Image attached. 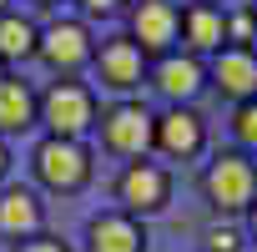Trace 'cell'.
Here are the masks:
<instances>
[{"mask_svg":"<svg viewBox=\"0 0 257 252\" xmlns=\"http://www.w3.org/2000/svg\"><path fill=\"white\" fill-rule=\"evenodd\" d=\"M232 137H237V152L257 157V101H242L232 111Z\"/></svg>","mask_w":257,"mask_h":252,"instance_id":"cell-17","label":"cell"},{"mask_svg":"<svg viewBox=\"0 0 257 252\" xmlns=\"http://www.w3.org/2000/svg\"><path fill=\"white\" fill-rule=\"evenodd\" d=\"M41 126V91H31V81L0 71V137H21Z\"/></svg>","mask_w":257,"mask_h":252,"instance_id":"cell-15","label":"cell"},{"mask_svg":"<svg viewBox=\"0 0 257 252\" xmlns=\"http://www.w3.org/2000/svg\"><path fill=\"white\" fill-rule=\"evenodd\" d=\"M207 86H217L227 101H257V51L252 46H222L207 66Z\"/></svg>","mask_w":257,"mask_h":252,"instance_id":"cell-10","label":"cell"},{"mask_svg":"<svg viewBox=\"0 0 257 252\" xmlns=\"http://www.w3.org/2000/svg\"><path fill=\"white\" fill-rule=\"evenodd\" d=\"M41 6H56V0H41Z\"/></svg>","mask_w":257,"mask_h":252,"instance_id":"cell-25","label":"cell"},{"mask_svg":"<svg viewBox=\"0 0 257 252\" xmlns=\"http://www.w3.org/2000/svg\"><path fill=\"white\" fill-rule=\"evenodd\" d=\"M172 106H192L197 96H202V86H207V66L197 61V56H187V51H172V56H162V61H152V76H147Z\"/></svg>","mask_w":257,"mask_h":252,"instance_id":"cell-11","label":"cell"},{"mask_svg":"<svg viewBox=\"0 0 257 252\" xmlns=\"http://www.w3.org/2000/svg\"><path fill=\"white\" fill-rule=\"evenodd\" d=\"M126 36L142 46L147 61L172 56L177 41H182V11H177V0H137V6H132V31H126Z\"/></svg>","mask_w":257,"mask_h":252,"instance_id":"cell-7","label":"cell"},{"mask_svg":"<svg viewBox=\"0 0 257 252\" xmlns=\"http://www.w3.org/2000/svg\"><path fill=\"white\" fill-rule=\"evenodd\" d=\"M91 66H96L101 86H106V91H116L121 101H126V96H132V91L152 76V61L142 56V46H137L132 36H106V41L96 46Z\"/></svg>","mask_w":257,"mask_h":252,"instance_id":"cell-5","label":"cell"},{"mask_svg":"<svg viewBox=\"0 0 257 252\" xmlns=\"http://www.w3.org/2000/svg\"><path fill=\"white\" fill-rule=\"evenodd\" d=\"M96 91L76 76H56L46 91H41V126L46 137H66V142H81L91 126H96Z\"/></svg>","mask_w":257,"mask_h":252,"instance_id":"cell-1","label":"cell"},{"mask_svg":"<svg viewBox=\"0 0 257 252\" xmlns=\"http://www.w3.org/2000/svg\"><path fill=\"white\" fill-rule=\"evenodd\" d=\"M152 147H157L162 157H172V162H192V157H202V147H207V121H202L192 106H167V111L157 116Z\"/></svg>","mask_w":257,"mask_h":252,"instance_id":"cell-9","label":"cell"},{"mask_svg":"<svg viewBox=\"0 0 257 252\" xmlns=\"http://www.w3.org/2000/svg\"><path fill=\"white\" fill-rule=\"evenodd\" d=\"M36 46H41V26H36L31 16H21V11H6V16H0V66L31 61Z\"/></svg>","mask_w":257,"mask_h":252,"instance_id":"cell-16","label":"cell"},{"mask_svg":"<svg viewBox=\"0 0 257 252\" xmlns=\"http://www.w3.org/2000/svg\"><path fill=\"white\" fill-rule=\"evenodd\" d=\"M121 6H126V0H81V11H86V16H116Z\"/></svg>","mask_w":257,"mask_h":252,"instance_id":"cell-21","label":"cell"},{"mask_svg":"<svg viewBox=\"0 0 257 252\" xmlns=\"http://www.w3.org/2000/svg\"><path fill=\"white\" fill-rule=\"evenodd\" d=\"M202 197L212 202L217 217L247 212L257 202V162L247 152H217L202 172Z\"/></svg>","mask_w":257,"mask_h":252,"instance_id":"cell-2","label":"cell"},{"mask_svg":"<svg viewBox=\"0 0 257 252\" xmlns=\"http://www.w3.org/2000/svg\"><path fill=\"white\" fill-rule=\"evenodd\" d=\"M252 41H257V16H252V6L227 11V46H252Z\"/></svg>","mask_w":257,"mask_h":252,"instance_id":"cell-19","label":"cell"},{"mask_svg":"<svg viewBox=\"0 0 257 252\" xmlns=\"http://www.w3.org/2000/svg\"><path fill=\"white\" fill-rule=\"evenodd\" d=\"M86 252H147V227L132 212H96L86 222Z\"/></svg>","mask_w":257,"mask_h":252,"instance_id":"cell-13","label":"cell"},{"mask_svg":"<svg viewBox=\"0 0 257 252\" xmlns=\"http://www.w3.org/2000/svg\"><path fill=\"white\" fill-rule=\"evenodd\" d=\"M252 16H257V0H252Z\"/></svg>","mask_w":257,"mask_h":252,"instance_id":"cell-26","label":"cell"},{"mask_svg":"<svg viewBox=\"0 0 257 252\" xmlns=\"http://www.w3.org/2000/svg\"><path fill=\"white\" fill-rule=\"evenodd\" d=\"M247 232H252V242H257V202L247 207Z\"/></svg>","mask_w":257,"mask_h":252,"instance_id":"cell-23","label":"cell"},{"mask_svg":"<svg viewBox=\"0 0 257 252\" xmlns=\"http://www.w3.org/2000/svg\"><path fill=\"white\" fill-rule=\"evenodd\" d=\"M31 167H36V182L46 192H61V197L81 192L91 182V172H96L91 167V147L86 142H66V137H41L36 152H31Z\"/></svg>","mask_w":257,"mask_h":252,"instance_id":"cell-3","label":"cell"},{"mask_svg":"<svg viewBox=\"0 0 257 252\" xmlns=\"http://www.w3.org/2000/svg\"><path fill=\"white\" fill-rule=\"evenodd\" d=\"M11 252H71V242H66V237H56V232H36V237L16 242Z\"/></svg>","mask_w":257,"mask_h":252,"instance_id":"cell-20","label":"cell"},{"mask_svg":"<svg viewBox=\"0 0 257 252\" xmlns=\"http://www.w3.org/2000/svg\"><path fill=\"white\" fill-rule=\"evenodd\" d=\"M96 126H101V147H106V152L142 162V157L152 152V137H157V111L126 96V101L106 106V111L96 116Z\"/></svg>","mask_w":257,"mask_h":252,"instance_id":"cell-4","label":"cell"},{"mask_svg":"<svg viewBox=\"0 0 257 252\" xmlns=\"http://www.w3.org/2000/svg\"><path fill=\"white\" fill-rule=\"evenodd\" d=\"M6 11H11V0H0V16H6Z\"/></svg>","mask_w":257,"mask_h":252,"instance_id":"cell-24","label":"cell"},{"mask_svg":"<svg viewBox=\"0 0 257 252\" xmlns=\"http://www.w3.org/2000/svg\"><path fill=\"white\" fill-rule=\"evenodd\" d=\"M116 202L121 212H132V217H152L172 202V172L157 167V162H126L121 177H116Z\"/></svg>","mask_w":257,"mask_h":252,"instance_id":"cell-6","label":"cell"},{"mask_svg":"<svg viewBox=\"0 0 257 252\" xmlns=\"http://www.w3.org/2000/svg\"><path fill=\"white\" fill-rule=\"evenodd\" d=\"M227 46V11L217 0H192L182 6V51L187 56H217Z\"/></svg>","mask_w":257,"mask_h":252,"instance_id":"cell-12","label":"cell"},{"mask_svg":"<svg viewBox=\"0 0 257 252\" xmlns=\"http://www.w3.org/2000/svg\"><path fill=\"white\" fill-rule=\"evenodd\" d=\"M41 222H46V207H41V197H36L31 187H21V182L0 187V237L26 242V237L46 232Z\"/></svg>","mask_w":257,"mask_h":252,"instance_id":"cell-14","label":"cell"},{"mask_svg":"<svg viewBox=\"0 0 257 252\" xmlns=\"http://www.w3.org/2000/svg\"><path fill=\"white\" fill-rule=\"evenodd\" d=\"M202 252H242V232L217 217V222H207V232H202Z\"/></svg>","mask_w":257,"mask_h":252,"instance_id":"cell-18","label":"cell"},{"mask_svg":"<svg viewBox=\"0 0 257 252\" xmlns=\"http://www.w3.org/2000/svg\"><path fill=\"white\" fill-rule=\"evenodd\" d=\"M36 56L56 71V76H76L81 66H91V56H96V41H91V31L81 26V21H51L46 31H41V46H36Z\"/></svg>","mask_w":257,"mask_h":252,"instance_id":"cell-8","label":"cell"},{"mask_svg":"<svg viewBox=\"0 0 257 252\" xmlns=\"http://www.w3.org/2000/svg\"><path fill=\"white\" fill-rule=\"evenodd\" d=\"M6 172H11V147H6V137H0V182H6Z\"/></svg>","mask_w":257,"mask_h":252,"instance_id":"cell-22","label":"cell"}]
</instances>
